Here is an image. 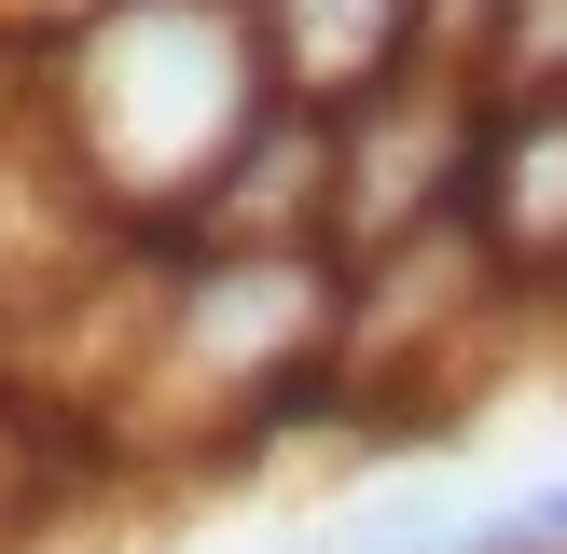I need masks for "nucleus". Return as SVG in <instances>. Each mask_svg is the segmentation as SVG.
<instances>
[{"instance_id":"obj_5","label":"nucleus","mask_w":567,"mask_h":554,"mask_svg":"<svg viewBox=\"0 0 567 554\" xmlns=\"http://www.w3.org/2000/svg\"><path fill=\"white\" fill-rule=\"evenodd\" d=\"M70 14H83V0H70Z\"/></svg>"},{"instance_id":"obj_1","label":"nucleus","mask_w":567,"mask_h":554,"mask_svg":"<svg viewBox=\"0 0 567 554\" xmlns=\"http://www.w3.org/2000/svg\"><path fill=\"white\" fill-rule=\"evenodd\" d=\"M291 98L249 0H83L28 42V111L138 249H194L221 166Z\"/></svg>"},{"instance_id":"obj_4","label":"nucleus","mask_w":567,"mask_h":554,"mask_svg":"<svg viewBox=\"0 0 567 554\" xmlns=\"http://www.w3.org/2000/svg\"><path fill=\"white\" fill-rule=\"evenodd\" d=\"M249 28H264L277 83H291L305 111L374 98V83L415 55V0H249Z\"/></svg>"},{"instance_id":"obj_2","label":"nucleus","mask_w":567,"mask_h":554,"mask_svg":"<svg viewBox=\"0 0 567 554\" xmlns=\"http://www.w3.org/2000/svg\"><path fill=\"white\" fill-rule=\"evenodd\" d=\"M485 83L443 70H388L374 98L332 111V264H374V249L471 222V166H485Z\"/></svg>"},{"instance_id":"obj_3","label":"nucleus","mask_w":567,"mask_h":554,"mask_svg":"<svg viewBox=\"0 0 567 554\" xmlns=\"http://www.w3.org/2000/svg\"><path fill=\"white\" fill-rule=\"evenodd\" d=\"M471 236L513 277V305L567 291V83L554 98H498L485 111V166H471Z\"/></svg>"}]
</instances>
